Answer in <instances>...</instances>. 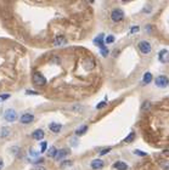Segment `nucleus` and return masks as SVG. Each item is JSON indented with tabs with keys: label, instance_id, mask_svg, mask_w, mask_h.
<instances>
[{
	"label": "nucleus",
	"instance_id": "f257e3e1",
	"mask_svg": "<svg viewBox=\"0 0 169 170\" xmlns=\"http://www.w3.org/2000/svg\"><path fill=\"white\" fill-rule=\"evenodd\" d=\"M33 83L37 85V86H44L46 84V78L39 72H35L33 74Z\"/></svg>",
	"mask_w": 169,
	"mask_h": 170
},
{
	"label": "nucleus",
	"instance_id": "f03ea898",
	"mask_svg": "<svg viewBox=\"0 0 169 170\" xmlns=\"http://www.w3.org/2000/svg\"><path fill=\"white\" fill-rule=\"evenodd\" d=\"M4 118H5L6 122H10V123L15 122L17 119V112L15 109H12V108H9L4 113Z\"/></svg>",
	"mask_w": 169,
	"mask_h": 170
},
{
	"label": "nucleus",
	"instance_id": "7ed1b4c3",
	"mask_svg": "<svg viewBox=\"0 0 169 170\" xmlns=\"http://www.w3.org/2000/svg\"><path fill=\"white\" fill-rule=\"evenodd\" d=\"M123 17H124V12L121 9H114L111 12V20L113 22H119L123 20Z\"/></svg>",
	"mask_w": 169,
	"mask_h": 170
},
{
	"label": "nucleus",
	"instance_id": "20e7f679",
	"mask_svg": "<svg viewBox=\"0 0 169 170\" xmlns=\"http://www.w3.org/2000/svg\"><path fill=\"white\" fill-rule=\"evenodd\" d=\"M154 84L158 88H165L169 84V78L167 75H159L154 79Z\"/></svg>",
	"mask_w": 169,
	"mask_h": 170
},
{
	"label": "nucleus",
	"instance_id": "39448f33",
	"mask_svg": "<svg viewBox=\"0 0 169 170\" xmlns=\"http://www.w3.org/2000/svg\"><path fill=\"white\" fill-rule=\"evenodd\" d=\"M139 50L142 52V54H145V55H147V54H150L151 52V45H150V43L149 42H145V40H142V42H140L139 43Z\"/></svg>",
	"mask_w": 169,
	"mask_h": 170
},
{
	"label": "nucleus",
	"instance_id": "423d86ee",
	"mask_svg": "<svg viewBox=\"0 0 169 170\" xmlns=\"http://www.w3.org/2000/svg\"><path fill=\"white\" fill-rule=\"evenodd\" d=\"M20 122L22 124H31V123L34 122V115L32 113H24V114L21 115Z\"/></svg>",
	"mask_w": 169,
	"mask_h": 170
},
{
	"label": "nucleus",
	"instance_id": "0eeeda50",
	"mask_svg": "<svg viewBox=\"0 0 169 170\" xmlns=\"http://www.w3.org/2000/svg\"><path fill=\"white\" fill-rule=\"evenodd\" d=\"M71 153V151L68 148H62V150H57V153L55 155V159L56 161H61L63 158H66V157Z\"/></svg>",
	"mask_w": 169,
	"mask_h": 170
},
{
	"label": "nucleus",
	"instance_id": "6e6552de",
	"mask_svg": "<svg viewBox=\"0 0 169 170\" xmlns=\"http://www.w3.org/2000/svg\"><path fill=\"white\" fill-rule=\"evenodd\" d=\"M158 58H159V61L163 62V63L169 62V51L165 50V49H164V50H161L159 54H158Z\"/></svg>",
	"mask_w": 169,
	"mask_h": 170
},
{
	"label": "nucleus",
	"instance_id": "1a4fd4ad",
	"mask_svg": "<svg viewBox=\"0 0 169 170\" xmlns=\"http://www.w3.org/2000/svg\"><path fill=\"white\" fill-rule=\"evenodd\" d=\"M49 129H50V131L51 133H54V134H59L61 130H62V125L60 123H51L49 125Z\"/></svg>",
	"mask_w": 169,
	"mask_h": 170
},
{
	"label": "nucleus",
	"instance_id": "9d476101",
	"mask_svg": "<svg viewBox=\"0 0 169 170\" xmlns=\"http://www.w3.org/2000/svg\"><path fill=\"white\" fill-rule=\"evenodd\" d=\"M32 137H33L34 140H37V141H40V140L44 139V131H43L42 129H37L32 134Z\"/></svg>",
	"mask_w": 169,
	"mask_h": 170
},
{
	"label": "nucleus",
	"instance_id": "9b49d317",
	"mask_svg": "<svg viewBox=\"0 0 169 170\" xmlns=\"http://www.w3.org/2000/svg\"><path fill=\"white\" fill-rule=\"evenodd\" d=\"M66 43H67L66 38L62 36V35L56 36V38H55V40H54V45H55V46H61V45H64Z\"/></svg>",
	"mask_w": 169,
	"mask_h": 170
},
{
	"label": "nucleus",
	"instance_id": "f8f14e48",
	"mask_svg": "<svg viewBox=\"0 0 169 170\" xmlns=\"http://www.w3.org/2000/svg\"><path fill=\"white\" fill-rule=\"evenodd\" d=\"M94 44L97 45V46H100V49L103 47V44H105V40H103V34H100V35H97L94 39Z\"/></svg>",
	"mask_w": 169,
	"mask_h": 170
},
{
	"label": "nucleus",
	"instance_id": "ddd939ff",
	"mask_svg": "<svg viewBox=\"0 0 169 170\" xmlns=\"http://www.w3.org/2000/svg\"><path fill=\"white\" fill-rule=\"evenodd\" d=\"M103 165H105V163L101 159H94L91 162V168H94V169H102Z\"/></svg>",
	"mask_w": 169,
	"mask_h": 170
},
{
	"label": "nucleus",
	"instance_id": "4468645a",
	"mask_svg": "<svg viewBox=\"0 0 169 170\" xmlns=\"http://www.w3.org/2000/svg\"><path fill=\"white\" fill-rule=\"evenodd\" d=\"M113 168L117 170H128V165L124 162H116L113 164Z\"/></svg>",
	"mask_w": 169,
	"mask_h": 170
},
{
	"label": "nucleus",
	"instance_id": "2eb2a0df",
	"mask_svg": "<svg viewBox=\"0 0 169 170\" xmlns=\"http://www.w3.org/2000/svg\"><path fill=\"white\" fill-rule=\"evenodd\" d=\"M10 135V129L6 128V126H3L1 129H0V137L1 139H5Z\"/></svg>",
	"mask_w": 169,
	"mask_h": 170
},
{
	"label": "nucleus",
	"instance_id": "dca6fc26",
	"mask_svg": "<svg viewBox=\"0 0 169 170\" xmlns=\"http://www.w3.org/2000/svg\"><path fill=\"white\" fill-rule=\"evenodd\" d=\"M86 131H88V126H86V125H82L80 128H78V129L75 130V135H77V136H80V135L85 134Z\"/></svg>",
	"mask_w": 169,
	"mask_h": 170
},
{
	"label": "nucleus",
	"instance_id": "f3484780",
	"mask_svg": "<svg viewBox=\"0 0 169 170\" xmlns=\"http://www.w3.org/2000/svg\"><path fill=\"white\" fill-rule=\"evenodd\" d=\"M151 80H152V74L150 72H146L144 74V78H142V83H144V84H150Z\"/></svg>",
	"mask_w": 169,
	"mask_h": 170
},
{
	"label": "nucleus",
	"instance_id": "a211bd4d",
	"mask_svg": "<svg viewBox=\"0 0 169 170\" xmlns=\"http://www.w3.org/2000/svg\"><path fill=\"white\" fill-rule=\"evenodd\" d=\"M56 153H57L56 147H50V150L48 151V155H49V157H53V158H55Z\"/></svg>",
	"mask_w": 169,
	"mask_h": 170
},
{
	"label": "nucleus",
	"instance_id": "6ab92c4d",
	"mask_svg": "<svg viewBox=\"0 0 169 170\" xmlns=\"http://www.w3.org/2000/svg\"><path fill=\"white\" fill-rule=\"evenodd\" d=\"M134 137H135V134L134 133H130V134H129L125 139H124V142L125 143H129V142H132L133 140H134Z\"/></svg>",
	"mask_w": 169,
	"mask_h": 170
},
{
	"label": "nucleus",
	"instance_id": "aec40b11",
	"mask_svg": "<svg viewBox=\"0 0 169 170\" xmlns=\"http://www.w3.org/2000/svg\"><path fill=\"white\" fill-rule=\"evenodd\" d=\"M100 54L103 56V57H106V56H108V49L107 47H101V51H100Z\"/></svg>",
	"mask_w": 169,
	"mask_h": 170
},
{
	"label": "nucleus",
	"instance_id": "412c9836",
	"mask_svg": "<svg viewBox=\"0 0 169 170\" xmlns=\"http://www.w3.org/2000/svg\"><path fill=\"white\" fill-rule=\"evenodd\" d=\"M142 109L144 111H149V109H151V103L147 101V102H145L144 104H142Z\"/></svg>",
	"mask_w": 169,
	"mask_h": 170
},
{
	"label": "nucleus",
	"instance_id": "4be33fe9",
	"mask_svg": "<svg viewBox=\"0 0 169 170\" xmlns=\"http://www.w3.org/2000/svg\"><path fill=\"white\" fill-rule=\"evenodd\" d=\"M107 44H112L113 42H114V36L113 35H108L107 38H106V40H105Z\"/></svg>",
	"mask_w": 169,
	"mask_h": 170
},
{
	"label": "nucleus",
	"instance_id": "5701e85b",
	"mask_svg": "<svg viewBox=\"0 0 169 170\" xmlns=\"http://www.w3.org/2000/svg\"><path fill=\"white\" fill-rule=\"evenodd\" d=\"M106 104H107L106 101H102V102H100V103L97 104L96 108H97V109H101V108H103V107H106Z\"/></svg>",
	"mask_w": 169,
	"mask_h": 170
},
{
	"label": "nucleus",
	"instance_id": "b1692460",
	"mask_svg": "<svg viewBox=\"0 0 169 170\" xmlns=\"http://www.w3.org/2000/svg\"><path fill=\"white\" fill-rule=\"evenodd\" d=\"M46 148H48V143L46 142H42V150H40V152L44 153L46 151Z\"/></svg>",
	"mask_w": 169,
	"mask_h": 170
},
{
	"label": "nucleus",
	"instance_id": "393cba45",
	"mask_svg": "<svg viewBox=\"0 0 169 170\" xmlns=\"http://www.w3.org/2000/svg\"><path fill=\"white\" fill-rule=\"evenodd\" d=\"M134 153L135 154H138V155H141V157H145V155H147V153L146 152H141V151H134Z\"/></svg>",
	"mask_w": 169,
	"mask_h": 170
},
{
	"label": "nucleus",
	"instance_id": "a878e982",
	"mask_svg": "<svg viewBox=\"0 0 169 170\" xmlns=\"http://www.w3.org/2000/svg\"><path fill=\"white\" fill-rule=\"evenodd\" d=\"M31 170H46L44 166H42V165H35L34 168H32Z\"/></svg>",
	"mask_w": 169,
	"mask_h": 170
},
{
	"label": "nucleus",
	"instance_id": "bb28decb",
	"mask_svg": "<svg viewBox=\"0 0 169 170\" xmlns=\"http://www.w3.org/2000/svg\"><path fill=\"white\" fill-rule=\"evenodd\" d=\"M71 165H72V162H63V163H61V166H62V168L71 166Z\"/></svg>",
	"mask_w": 169,
	"mask_h": 170
},
{
	"label": "nucleus",
	"instance_id": "cd10ccee",
	"mask_svg": "<svg viewBox=\"0 0 169 170\" xmlns=\"http://www.w3.org/2000/svg\"><path fill=\"white\" fill-rule=\"evenodd\" d=\"M111 151V147H107L106 150H102L101 152H100V155H103V154H106V153H108Z\"/></svg>",
	"mask_w": 169,
	"mask_h": 170
},
{
	"label": "nucleus",
	"instance_id": "c85d7f7f",
	"mask_svg": "<svg viewBox=\"0 0 169 170\" xmlns=\"http://www.w3.org/2000/svg\"><path fill=\"white\" fill-rule=\"evenodd\" d=\"M26 94H27V95H38L37 91H32V90H27V91H26Z\"/></svg>",
	"mask_w": 169,
	"mask_h": 170
},
{
	"label": "nucleus",
	"instance_id": "c756f323",
	"mask_svg": "<svg viewBox=\"0 0 169 170\" xmlns=\"http://www.w3.org/2000/svg\"><path fill=\"white\" fill-rule=\"evenodd\" d=\"M139 27L138 26H135V27H132V29H130V33H136V32H139Z\"/></svg>",
	"mask_w": 169,
	"mask_h": 170
},
{
	"label": "nucleus",
	"instance_id": "7c9ffc66",
	"mask_svg": "<svg viewBox=\"0 0 169 170\" xmlns=\"http://www.w3.org/2000/svg\"><path fill=\"white\" fill-rule=\"evenodd\" d=\"M10 97V94H3V95H0V98H3V100H6Z\"/></svg>",
	"mask_w": 169,
	"mask_h": 170
},
{
	"label": "nucleus",
	"instance_id": "2f4dec72",
	"mask_svg": "<svg viewBox=\"0 0 169 170\" xmlns=\"http://www.w3.org/2000/svg\"><path fill=\"white\" fill-rule=\"evenodd\" d=\"M29 152H31V154H32V155H34V157H37V155H38V152H35L33 148H31V150H29Z\"/></svg>",
	"mask_w": 169,
	"mask_h": 170
},
{
	"label": "nucleus",
	"instance_id": "473e14b6",
	"mask_svg": "<svg viewBox=\"0 0 169 170\" xmlns=\"http://www.w3.org/2000/svg\"><path fill=\"white\" fill-rule=\"evenodd\" d=\"M4 168V162H3V159L1 158H0V170H1Z\"/></svg>",
	"mask_w": 169,
	"mask_h": 170
}]
</instances>
